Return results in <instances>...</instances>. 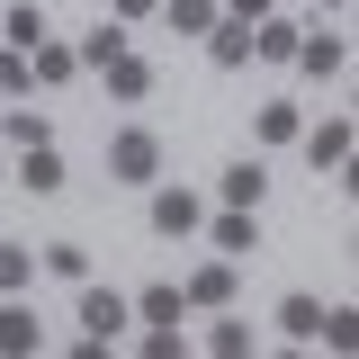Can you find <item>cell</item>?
<instances>
[{"label":"cell","instance_id":"20","mask_svg":"<svg viewBox=\"0 0 359 359\" xmlns=\"http://www.w3.org/2000/svg\"><path fill=\"white\" fill-rule=\"evenodd\" d=\"M180 314H189V297H180L171 278H162V287H144V297H135V323H180Z\"/></svg>","mask_w":359,"mask_h":359},{"label":"cell","instance_id":"16","mask_svg":"<svg viewBox=\"0 0 359 359\" xmlns=\"http://www.w3.org/2000/svg\"><path fill=\"white\" fill-rule=\"evenodd\" d=\"M252 126H261V144H297V135H306V108H297V99H269Z\"/></svg>","mask_w":359,"mask_h":359},{"label":"cell","instance_id":"1","mask_svg":"<svg viewBox=\"0 0 359 359\" xmlns=\"http://www.w3.org/2000/svg\"><path fill=\"white\" fill-rule=\"evenodd\" d=\"M108 180H117V189H153V180H162V135L153 126L108 135Z\"/></svg>","mask_w":359,"mask_h":359},{"label":"cell","instance_id":"10","mask_svg":"<svg viewBox=\"0 0 359 359\" xmlns=\"http://www.w3.org/2000/svg\"><path fill=\"white\" fill-rule=\"evenodd\" d=\"M63 153H54V144H27V162H18V189H36V198H63Z\"/></svg>","mask_w":359,"mask_h":359},{"label":"cell","instance_id":"3","mask_svg":"<svg viewBox=\"0 0 359 359\" xmlns=\"http://www.w3.org/2000/svg\"><path fill=\"white\" fill-rule=\"evenodd\" d=\"M144 224H153L162 243H189V233L207 224V198H198V189H153V198H144Z\"/></svg>","mask_w":359,"mask_h":359},{"label":"cell","instance_id":"23","mask_svg":"<svg viewBox=\"0 0 359 359\" xmlns=\"http://www.w3.org/2000/svg\"><path fill=\"white\" fill-rule=\"evenodd\" d=\"M207 351H216V359H243V351H252V323H233V314L216 306V323H207Z\"/></svg>","mask_w":359,"mask_h":359},{"label":"cell","instance_id":"26","mask_svg":"<svg viewBox=\"0 0 359 359\" xmlns=\"http://www.w3.org/2000/svg\"><path fill=\"white\" fill-rule=\"evenodd\" d=\"M0 90H9V99H27V90H36V63H27L18 45H0Z\"/></svg>","mask_w":359,"mask_h":359},{"label":"cell","instance_id":"13","mask_svg":"<svg viewBox=\"0 0 359 359\" xmlns=\"http://www.w3.org/2000/svg\"><path fill=\"white\" fill-rule=\"evenodd\" d=\"M207 54H216L224 72H243V63H252V27H243V18H216V27H207Z\"/></svg>","mask_w":359,"mask_h":359},{"label":"cell","instance_id":"5","mask_svg":"<svg viewBox=\"0 0 359 359\" xmlns=\"http://www.w3.org/2000/svg\"><path fill=\"white\" fill-rule=\"evenodd\" d=\"M198 233L216 243L224 261H252V252H261V216H252V207H224V216H216V224H198Z\"/></svg>","mask_w":359,"mask_h":359},{"label":"cell","instance_id":"24","mask_svg":"<svg viewBox=\"0 0 359 359\" xmlns=\"http://www.w3.org/2000/svg\"><path fill=\"white\" fill-rule=\"evenodd\" d=\"M27 63H36V81H72V72H81V54H72V45H54V36H45Z\"/></svg>","mask_w":359,"mask_h":359},{"label":"cell","instance_id":"27","mask_svg":"<svg viewBox=\"0 0 359 359\" xmlns=\"http://www.w3.org/2000/svg\"><path fill=\"white\" fill-rule=\"evenodd\" d=\"M216 9H224V18H243V27H261V18L278 9V0H216Z\"/></svg>","mask_w":359,"mask_h":359},{"label":"cell","instance_id":"28","mask_svg":"<svg viewBox=\"0 0 359 359\" xmlns=\"http://www.w3.org/2000/svg\"><path fill=\"white\" fill-rule=\"evenodd\" d=\"M144 9H153V0H117V18H144Z\"/></svg>","mask_w":359,"mask_h":359},{"label":"cell","instance_id":"9","mask_svg":"<svg viewBox=\"0 0 359 359\" xmlns=\"http://www.w3.org/2000/svg\"><path fill=\"white\" fill-rule=\"evenodd\" d=\"M99 72H108V99H126V108H135V99H153V63H144L135 45L117 54V63H99Z\"/></svg>","mask_w":359,"mask_h":359},{"label":"cell","instance_id":"2","mask_svg":"<svg viewBox=\"0 0 359 359\" xmlns=\"http://www.w3.org/2000/svg\"><path fill=\"white\" fill-rule=\"evenodd\" d=\"M126 323H135V297H117V287H90V278H81V341H90V351L126 341Z\"/></svg>","mask_w":359,"mask_h":359},{"label":"cell","instance_id":"19","mask_svg":"<svg viewBox=\"0 0 359 359\" xmlns=\"http://www.w3.org/2000/svg\"><path fill=\"white\" fill-rule=\"evenodd\" d=\"M36 261H45V278H63V287H81V278H90V252H81V243H45Z\"/></svg>","mask_w":359,"mask_h":359},{"label":"cell","instance_id":"22","mask_svg":"<svg viewBox=\"0 0 359 359\" xmlns=\"http://www.w3.org/2000/svg\"><path fill=\"white\" fill-rule=\"evenodd\" d=\"M314 341H323V351H359V314H351V306H323Z\"/></svg>","mask_w":359,"mask_h":359},{"label":"cell","instance_id":"7","mask_svg":"<svg viewBox=\"0 0 359 359\" xmlns=\"http://www.w3.org/2000/svg\"><path fill=\"white\" fill-rule=\"evenodd\" d=\"M180 297H189V306H207V314L233 306V261H198L189 278H180Z\"/></svg>","mask_w":359,"mask_h":359},{"label":"cell","instance_id":"6","mask_svg":"<svg viewBox=\"0 0 359 359\" xmlns=\"http://www.w3.org/2000/svg\"><path fill=\"white\" fill-rule=\"evenodd\" d=\"M297 144H306L314 171H351V117H323V126H306Z\"/></svg>","mask_w":359,"mask_h":359},{"label":"cell","instance_id":"14","mask_svg":"<svg viewBox=\"0 0 359 359\" xmlns=\"http://www.w3.org/2000/svg\"><path fill=\"white\" fill-rule=\"evenodd\" d=\"M0 144H18V153L27 144H54V117L45 108H0Z\"/></svg>","mask_w":359,"mask_h":359},{"label":"cell","instance_id":"25","mask_svg":"<svg viewBox=\"0 0 359 359\" xmlns=\"http://www.w3.org/2000/svg\"><path fill=\"white\" fill-rule=\"evenodd\" d=\"M216 18H224L216 0H171V27H180V36H207Z\"/></svg>","mask_w":359,"mask_h":359},{"label":"cell","instance_id":"11","mask_svg":"<svg viewBox=\"0 0 359 359\" xmlns=\"http://www.w3.org/2000/svg\"><path fill=\"white\" fill-rule=\"evenodd\" d=\"M45 36H54V27H45V9H36V0H9V18H0V45H18V54H36Z\"/></svg>","mask_w":359,"mask_h":359},{"label":"cell","instance_id":"12","mask_svg":"<svg viewBox=\"0 0 359 359\" xmlns=\"http://www.w3.org/2000/svg\"><path fill=\"white\" fill-rule=\"evenodd\" d=\"M0 351H9V359H27V351H45V332H36V314L18 306V297H9V306H0Z\"/></svg>","mask_w":359,"mask_h":359},{"label":"cell","instance_id":"21","mask_svg":"<svg viewBox=\"0 0 359 359\" xmlns=\"http://www.w3.org/2000/svg\"><path fill=\"white\" fill-rule=\"evenodd\" d=\"M27 278H36V252L27 243H0V297H27Z\"/></svg>","mask_w":359,"mask_h":359},{"label":"cell","instance_id":"18","mask_svg":"<svg viewBox=\"0 0 359 359\" xmlns=\"http://www.w3.org/2000/svg\"><path fill=\"white\" fill-rule=\"evenodd\" d=\"M314 323H323V297H306V287L278 297V332H287V341H314Z\"/></svg>","mask_w":359,"mask_h":359},{"label":"cell","instance_id":"15","mask_svg":"<svg viewBox=\"0 0 359 359\" xmlns=\"http://www.w3.org/2000/svg\"><path fill=\"white\" fill-rule=\"evenodd\" d=\"M72 54H81L90 72H99V63H117V54H126V18H99V27H90L81 45H72Z\"/></svg>","mask_w":359,"mask_h":359},{"label":"cell","instance_id":"4","mask_svg":"<svg viewBox=\"0 0 359 359\" xmlns=\"http://www.w3.org/2000/svg\"><path fill=\"white\" fill-rule=\"evenodd\" d=\"M306 81H341L351 72V36H332V27H314V36H297V54H287Z\"/></svg>","mask_w":359,"mask_h":359},{"label":"cell","instance_id":"8","mask_svg":"<svg viewBox=\"0 0 359 359\" xmlns=\"http://www.w3.org/2000/svg\"><path fill=\"white\" fill-rule=\"evenodd\" d=\"M216 189H224V207H252V216H261V198H269V171L252 162V153H243V162H224V171H216Z\"/></svg>","mask_w":359,"mask_h":359},{"label":"cell","instance_id":"17","mask_svg":"<svg viewBox=\"0 0 359 359\" xmlns=\"http://www.w3.org/2000/svg\"><path fill=\"white\" fill-rule=\"evenodd\" d=\"M297 36H306V27H287V18L269 9L261 27H252V54H261V63H287V54H297Z\"/></svg>","mask_w":359,"mask_h":359},{"label":"cell","instance_id":"29","mask_svg":"<svg viewBox=\"0 0 359 359\" xmlns=\"http://www.w3.org/2000/svg\"><path fill=\"white\" fill-rule=\"evenodd\" d=\"M323 9H351V0H323Z\"/></svg>","mask_w":359,"mask_h":359}]
</instances>
